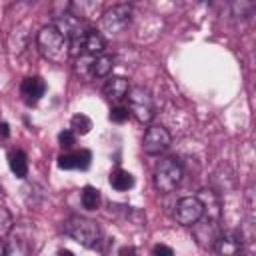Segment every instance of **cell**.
<instances>
[{
  "label": "cell",
  "instance_id": "obj_1",
  "mask_svg": "<svg viewBox=\"0 0 256 256\" xmlns=\"http://www.w3.org/2000/svg\"><path fill=\"white\" fill-rule=\"evenodd\" d=\"M36 46L40 50V54L54 62V64H64L70 56V50H68V40L62 36V32L54 26V24H48V26H42L38 36H36Z\"/></svg>",
  "mask_w": 256,
  "mask_h": 256
},
{
  "label": "cell",
  "instance_id": "obj_2",
  "mask_svg": "<svg viewBox=\"0 0 256 256\" xmlns=\"http://www.w3.org/2000/svg\"><path fill=\"white\" fill-rule=\"evenodd\" d=\"M62 230L66 236H70L74 242L86 246V248H92L98 244L100 240V228L94 220L90 218H82V216H70L64 220L62 224Z\"/></svg>",
  "mask_w": 256,
  "mask_h": 256
},
{
  "label": "cell",
  "instance_id": "obj_3",
  "mask_svg": "<svg viewBox=\"0 0 256 256\" xmlns=\"http://www.w3.org/2000/svg\"><path fill=\"white\" fill-rule=\"evenodd\" d=\"M128 112L142 124H148L154 114H156V108H154V98L150 94V90L142 88V86H134L128 90Z\"/></svg>",
  "mask_w": 256,
  "mask_h": 256
},
{
  "label": "cell",
  "instance_id": "obj_4",
  "mask_svg": "<svg viewBox=\"0 0 256 256\" xmlns=\"http://www.w3.org/2000/svg\"><path fill=\"white\" fill-rule=\"evenodd\" d=\"M182 180V166L176 158H162L154 168V186L156 190L168 194Z\"/></svg>",
  "mask_w": 256,
  "mask_h": 256
},
{
  "label": "cell",
  "instance_id": "obj_5",
  "mask_svg": "<svg viewBox=\"0 0 256 256\" xmlns=\"http://www.w3.org/2000/svg\"><path fill=\"white\" fill-rule=\"evenodd\" d=\"M130 20H132V8L128 4H116L100 16V26L110 34H118L130 24Z\"/></svg>",
  "mask_w": 256,
  "mask_h": 256
},
{
  "label": "cell",
  "instance_id": "obj_6",
  "mask_svg": "<svg viewBox=\"0 0 256 256\" xmlns=\"http://www.w3.org/2000/svg\"><path fill=\"white\" fill-rule=\"evenodd\" d=\"M172 142V136L170 132L160 126V124H154V126H148L146 128V134H144V140H142V148L146 154L150 156H156V154H162Z\"/></svg>",
  "mask_w": 256,
  "mask_h": 256
},
{
  "label": "cell",
  "instance_id": "obj_7",
  "mask_svg": "<svg viewBox=\"0 0 256 256\" xmlns=\"http://www.w3.org/2000/svg\"><path fill=\"white\" fill-rule=\"evenodd\" d=\"M202 216H204V210H202V204H200V200L196 196H184V198L178 200L176 210H174V218H176L178 224L192 226Z\"/></svg>",
  "mask_w": 256,
  "mask_h": 256
},
{
  "label": "cell",
  "instance_id": "obj_8",
  "mask_svg": "<svg viewBox=\"0 0 256 256\" xmlns=\"http://www.w3.org/2000/svg\"><path fill=\"white\" fill-rule=\"evenodd\" d=\"M192 236L202 248H214L216 240L220 238L218 220H212L208 216H202L198 222L192 224Z\"/></svg>",
  "mask_w": 256,
  "mask_h": 256
},
{
  "label": "cell",
  "instance_id": "obj_9",
  "mask_svg": "<svg viewBox=\"0 0 256 256\" xmlns=\"http://www.w3.org/2000/svg\"><path fill=\"white\" fill-rule=\"evenodd\" d=\"M44 92H46V82L40 76H28L20 84V96H22L24 104H28V106L38 104V100L44 96Z\"/></svg>",
  "mask_w": 256,
  "mask_h": 256
},
{
  "label": "cell",
  "instance_id": "obj_10",
  "mask_svg": "<svg viewBox=\"0 0 256 256\" xmlns=\"http://www.w3.org/2000/svg\"><path fill=\"white\" fill-rule=\"evenodd\" d=\"M202 204V210H204V216L212 218V220H218L220 218V212H222V202H220V196L218 192H214L212 188H202L196 196Z\"/></svg>",
  "mask_w": 256,
  "mask_h": 256
},
{
  "label": "cell",
  "instance_id": "obj_11",
  "mask_svg": "<svg viewBox=\"0 0 256 256\" xmlns=\"http://www.w3.org/2000/svg\"><path fill=\"white\" fill-rule=\"evenodd\" d=\"M214 248L218 256H242V240L234 234H220Z\"/></svg>",
  "mask_w": 256,
  "mask_h": 256
},
{
  "label": "cell",
  "instance_id": "obj_12",
  "mask_svg": "<svg viewBox=\"0 0 256 256\" xmlns=\"http://www.w3.org/2000/svg\"><path fill=\"white\" fill-rule=\"evenodd\" d=\"M128 90H130L128 80L122 78V76H112V78H108L106 84H104V94H106L110 100H114V102L124 100V98L128 96Z\"/></svg>",
  "mask_w": 256,
  "mask_h": 256
},
{
  "label": "cell",
  "instance_id": "obj_13",
  "mask_svg": "<svg viewBox=\"0 0 256 256\" xmlns=\"http://www.w3.org/2000/svg\"><path fill=\"white\" fill-rule=\"evenodd\" d=\"M104 48H106V42H104V38L100 36V32H96V30H86L84 40H82V50H84L88 56H100V54H104Z\"/></svg>",
  "mask_w": 256,
  "mask_h": 256
},
{
  "label": "cell",
  "instance_id": "obj_14",
  "mask_svg": "<svg viewBox=\"0 0 256 256\" xmlns=\"http://www.w3.org/2000/svg\"><path fill=\"white\" fill-rule=\"evenodd\" d=\"M110 186L118 192H126L134 186V176L128 172V170H122V168H116L110 172V178H108Z\"/></svg>",
  "mask_w": 256,
  "mask_h": 256
},
{
  "label": "cell",
  "instance_id": "obj_15",
  "mask_svg": "<svg viewBox=\"0 0 256 256\" xmlns=\"http://www.w3.org/2000/svg\"><path fill=\"white\" fill-rule=\"evenodd\" d=\"M8 166L14 172L16 178H26L28 176V158L22 150H12L8 154Z\"/></svg>",
  "mask_w": 256,
  "mask_h": 256
},
{
  "label": "cell",
  "instance_id": "obj_16",
  "mask_svg": "<svg viewBox=\"0 0 256 256\" xmlns=\"http://www.w3.org/2000/svg\"><path fill=\"white\" fill-rule=\"evenodd\" d=\"M114 68V60L108 54L94 56L92 60V78H106Z\"/></svg>",
  "mask_w": 256,
  "mask_h": 256
},
{
  "label": "cell",
  "instance_id": "obj_17",
  "mask_svg": "<svg viewBox=\"0 0 256 256\" xmlns=\"http://www.w3.org/2000/svg\"><path fill=\"white\" fill-rule=\"evenodd\" d=\"M80 202L86 210H96L100 206V190L94 186H84L80 194Z\"/></svg>",
  "mask_w": 256,
  "mask_h": 256
},
{
  "label": "cell",
  "instance_id": "obj_18",
  "mask_svg": "<svg viewBox=\"0 0 256 256\" xmlns=\"http://www.w3.org/2000/svg\"><path fill=\"white\" fill-rule=\"evenodd\" d=\"M70 130H72L74 134L84 136V134H88V132L92 130V120H90L86 114H74L72 120H70Z\"/></svg>",
  "mask_w": 256,
  "mask_h": 256
},
{
  "label": "cell",
  "instance_id": "obj_19",
  "mask_svg": "<svg viewBox=\"0 0 256 256\" xmlns=\"http://www.w3.org/2000/svg\"><path fill=\"white\" fill-rule=\"evenodd\" d=\"M4 256H30V246H28L22 238H12V240L6 244Z\"/></svg>",
  "mask_w": 256,
  "mask_h": 256
},
{
  "label": "cell",
  "instance_id": "obj_20",
  "mask_svg": "<svg viewBox=\"0 0 256 256\" xmlns=\"http://www.w3.org/2000/svg\"><path fill=\"white\" fill-rule=\"evenodd\" d=\"M254 2H250V0H236V2H232V14L236 16V18H242V20H246V18H250L252 16V12H254Z\"/></svg>",
  "mask_w": 256,
  "mask_h": 256
},
{
  "label": "cell",
  "instance_id": "obj_21",
  "mask_svg": "<svg viewBox=\"0 0 256 256\" xmlns=\"http://www.w3.org/2000/svg\"><path fill=\"white\" fill-rule=\"evenodd\" d=\"M12 226H14V218H12V214H10L4 206H0V238L8 236L10 230H12Z\"/></svg>",
  "mask_w": 256,
  "mask_h": 256
},
{
  "label": "cell",
  "instance_id": "obj_22",
  "mask_svg": "<svg viewBox=\"0 0 256 256\" xmlns=\"http://www.w3.org/2000/svg\"><path fill=\"white\" fill-rule=\"evenodd\" d=\"M90 160H92L90 150H78V152H74V164H76V170H86V168L90 166Z\"/></svg>",
  "mask_w": 256,
  "mask_h": 256
},
{
  "label": "cell",
  "instance_id": "obj_23",
  "mask_svg": "<svg viewBox=\"0 0 256 256\" xmlns=\"http://www.w3.org/2000/svg\"><path fill=\"white\" fill-rule=\"evenodd\" d=\"M128 116H130V112H128V108L126 106H114L112 110H110V120L112 122H116V124H122V122H126L128 120Z\"/></svg>",
  "mask_w": 256,
  "mask_h": 256
},
{
  "label": "cell",
  "instance_id": "obj_24",
  "mask_svg": "<svg viewBox=\"0 0 256 256\" xmlns=\"http://www.w3.org/2000/svg\"><path fill=\"white\" fill-rule=\"evenodd\" d=\"M74 142H76V134H74L72 130H62V132L58 134V144H60L62 148H72Z\"/></svg>",
  "mask_w": 256,
  "mask_h": 256
},
{
  "label": "cell",
  "instance_id": "obj_25",
  "mask_svg": "<svg viewBox=\"0 0 256 256\" xmlns=\"http://www.w3.org/2000/svg\"><path fill=\"white\" fill-rule=\"evenodd\" d=\"M58 168H62V170H76L74 154H62V156H58Z\"/></svg>",
  "mask_w": 256,
  "mask_h": 256
},
{
  "label": "cell",
  "instance_id": "obj_26",
  "mask_svg": "<svg viewBox=\"0 0 256 256\" xmlns=\"http://www.w3.org/2000/svg\"><path fill=\"white\" fill-rule=\"evenodd\" d=\"M152 256H174V250L166 244H156L152 248Z\"/></svg>",
  "mask_w": 256,
  "mask_h": 256
},
{
  "label": "cell",
  "instance_id": "obj_27",
  "mask_svg": "<svg viewBox=\"0 0 256 256\" xmlns=\"http://www.w3.org/2000/svg\"><path fill=\"white\" fill-rule=\"evenodd\" d=\"M10 136V126L6 122H0V140H6Z\"/></svg>",
  "mask_w": 256,
  "mask_h": 256
},
{
  "label": "cell",
  "instance_id": "obj_28",
  "mask_svg": "<svg viewBox=\"0 0 256 256\" xmlns=\"http://www.w3.org/2000/svg\"><path fill=\"white\" fill-rule=\"evenodd\" d=\"M118 256H136V250L132 246H124V248H120Z\"/></svg>",
  "mask_w": 256,
  "mask_h": 256
},
{
  "label": "cell",
  "instance_id": "obj_29",
  "mask_svg": "<svg viewBox=\"0 0 256 256\" xmlns=\"http://www.w3.org/2000/svg\"><path fill=\"white\" fill-rule=\"evenodd\" d=\"M56 256H74V252H70V250L62 248V250H58V252H56Z\"/></svg>",
  "mask_w": 256,
  "mask_h": 256
},
{
  "label": "cell",
  "instance_id": "obj_30",
  "mask_svg": "<svg viewBox=\"0 0 256 256\" xmlns=\"http://www.w3.org/2000/svg\"><path fill=\"white\" fill-rule=\"evenodd\" d=\"M4 252H6V244H4V240L0 238V256H4Z\"/></svg>",
  "mask_w": 256,
  "mask_h": 256
}]
</instances>
